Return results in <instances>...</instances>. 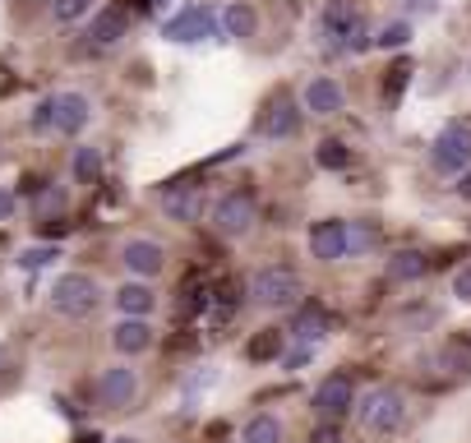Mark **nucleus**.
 I'll return each mask as SVG.
<instances>
[{"mask_svg":"<svg viewBox=\"0 0 471 443\" xmlns=\"http://www.w3.org/2000/svg\"><path fill=\"white\" fill-rule=\"evenodd\" d=\"M430 162H435V171H444V176L466 171V167H471V129H466V125H448V129L435 139V148H430Z\"/></svg>","mask_w":471,"mask_h":443,"instance_id":"9d476101","label":"nucleus"},{"mask_svg":"<svg viewBox=\"0 0 471 443\" xmlns=\"http://www.w3.org/2000/svg\"><path fill=\"white\" fill-rule=\"evenodd\" d=\"M292 337H296L301 346H319V342L328 337V314H323L319 305H301L296 319H292Z\"/></svg>","mask_w":471,"mask_h":443,"instance_id":"a211bd4d","label":"nucleus"},{"mask_svg":"<svg viewBox=\"0 0 471 443\" xmlns=\"http://www.w3.org/2000/svg\"><path fill=\"white\" fill-rule=\"evenodd\" d=\"M56 24H79L84 15H93V0H51Z\"/></svg>","mask_w":471,"mask_h":443,"instance_id":"a878e982","label":"nucleus"},{"mask_svg":"<svg viewBox=\"0 0 471 443\" xmlns=\"http://www.w3.org/2000/svg\"><path fill=\"white\" fill-rule=\"evenodd\" d=\"M407 79H412V65L407 60H397L393 69H388V84H384V93H388V102L402 93V88H407Z\"/></svg>","mask_w":471,"mask_h":443,"instance_id":"c85d7f7f","label":"nucleus"},{"mask_svg":"<svg viewBox=\"0 0 471 443\" xmlns=\"http://www.w3.org/2000/svg\"><path fill=\"white\" fill-rule=\"evenodd\" d=\"M51 259H60V250H56V245H33V250H19V268H28V273L46 268Z\"/></svg>","mask_w":471,"mask_h":443,"instance_id":"bb28decb","label":"nucleus"},{"mask_svg":"<svg viewBox=\"0 0 471 443\" xmlns=\"http://www.w3.org/2000/svg\"><path fill=\"white\" fill-rule=\"evenodd\" d=\"M139 15H144V0H139V5H107V10H97L93 28H88L93 46H116L120 37H129V24Z\"/></svg>","mask_w":471,"mask_h":443,"instance_id":"9b49d317","label":"nucleus"},{"mask_svg":"<svg viewBox=\"0 0 471 443\" xmlns=\"http://www.w3.org/2000/svg\"><path fill=\"white\" fill-rule=\"evenodd\" d=\"M305 111H314V116L343 111V84H333V79H310V84H305Z\"/></svg>","mask_w":471,"mask_h":443,"instance_id":"aec40b11","label":"nucleus"},{"mask_svg":"<svg viewBox=\"0 0 471 443\" xmlns=\"http://www.w3.org/2000/svg\"><path fill=\"white\" fill-rule=\"evenodd\" d=\"M65 208V194L51 185V190H37V217H51V212H60Z\"/></svg>","mask_w":471,"mask_h":443,"instance_id":"2f4dec72","label":"nucleus"},{"mask_svg":"<svg viewBox=\"0 0 471 443\" xmlns=\"http://www.w3.org/2000/svg\"><path fill=\"white\" fill-rule=\"evenodd\" d=\"M97 301H102V286L88 273H60L51 286V310L65 319H88L97 310Z\"/></svg>","mask_w":471,"mask_h":443,"instance_id":"f03ea898","label":"nucleus"},{"mask_svg":"<svg viewBox=\"0 0 471 443\" xmlns=\"http://www.w3.org/2000/svg\"><path fill=\"white\" fill-rule=\"evenodd\" d=\"M97 176H102V153L93 143H79L75 148V180L79 185H97Z\"/></svg>","mask_w":471,"mask_h":443,"instance_id":"b1692460","label":"nucleus"},{"mask_svg":"<svg viewBox=\"0 0 471 443\" xmlns=\"http://www.w3.org/2000/svg\"><path fill=\"white\" fill-rule=\"evenodd\" d=\"M425 268H430V259L421 250H397L388 259V277L393 282H416V277H425Z\"/></svg>","mask_w":471,"mask_h":443,"instance_id":"412c9836","label":"nucleus"},{"mask_svg":"<svg viewBox=\"0 0 471 443\" xmlns=\"http://www.w3.org/2000/svg\"><path fill=\"white\" fill-rule=\"evenodd\" d=\"M88 120H93V102L84 93H51L33 116L42 134H79Z\"/></svg>","mask_w":471,"mask_h":443,"instance_id":"f257e3e1","label":"nucleus"},{"mask_svg":"<svg viewBox=\"0 0 471 443\" xmlns=\"http://www.w3.org/2000/svg\"><path fill=\"white\" fill-rule=\"evenodd\" d=\"M111 346H116L120 355H144V351L153 346V328H148V319L125 314V319L111 328Z\"/></svg>","mask_w":471,"mask_h":443,"instance_id":"dca6fc26","label":"nucleus"},{"mask_svg":"<svg viewBox=\"0 0 471 443\" xmlns=\"http://www.w3.org/2000/svg\"><path fill=\"white\" fill-rule=\"evenodd\" d=\"M254 222H259V203L245 190H231L213 203V232L218 236H250Z\"/></svg>","mask_w":471,"mask_h":443,"instance_id":"0eeeda50","label":"nucleus"},{"mask_svg":"<svg viewBox=\"0 0 471 443\" xmlns=\"http://www.w3.org/2000/svg\"><path fill=\"white\" fill-rule=\"evenodd\" d=\"M402 416H407V397H402L397 388H370L361 402H356V420L365 434H393L402 425Z\"/></svg>","mask_w":471,"mask_h":443,"instance_id":"20e7f679","label":"nucleus"},{"mask_svg":"<svg viewBox=\"0 0 471 443\" xmlns=\"http://www.w3.org/2000/svg\"><path fill=\"white\" fill-rule=\"evenodd\" d=\"M241 443H282V420L278 416H250L241 429Z\"/></svg>","mask_w":471,"mask_h":443,"instance_id":"5701e85b","label":"nucleus"},{"mask_svg":"<svg viewBox=\"0 0 471 443\" xmlns=\"http://www.w3.org/2000/svg\"><path fill=\"white\" fill-rule=\"evenodd\" d=\"M453 295H457V301H466V305H471V263H466L457 277H453Z\"/></svg>","mask_w":471,"mask_h":443,"instance_id":"72a5a7b5","label":"nucleus"},{"mask_svg":"<svg viewBox=\"0 0 471 443\" xmlns=\"http://www.w3.org/2000/svg\"><path fill=\"white\" fill-rule=\"evenodd\" d=\"M314 162H319L323 171H343V167L352 162V153H347V148H343L338 139H323V143H319V153H314Z\"/></svg>","mask_w":471,"mask_h":443,"instance_id":"393cba45","label":"nucleus"},{"mask_svg":"<svg viewBox=\"0 0 471 443\" xmlns=\"http://www.w3.org/2000/svg\"><path fill=\"white\" fill-rule=\"evenodd\" d=\"M457 190H462V194L471 199V176H462V185H457Z\"/></svg>","mask_w":471,"mask_h":443,"instance_id":"58836bf2","label":"nucleus"},{"mask_svg":"<svg viewBox=\"0 0 471 443\" xmlns=\"http://www.w3.org/2000/svg\"><path fill=\"white\" fill-rule=\"evenodd\" d=\"M374 42H379L384 51H388V46H407V42H412V28H407V24H388Z\"/></svg>","mask_w":471,"mask_h":443,"instance_id":"7c9ffc66","label":"nucleus"},{"mask_svg":"<svg viewBox=\"0 0 471 443\" xmlns=\"http://www.w3.org/2000/svg\"><path fill=\"white\" fill-rule=\"evenodd\" d=\"M162 208H167L171 222H199V217H204V190L176 180V185L162 190Z\"/></svg>","mask_w":471,"mask_h":443,"instance_id":"4468645a","label":"nucleus"},{"mask_svg":"<svg viewBox=\"0 0 471 443\" xmlns=\"http://www.w3.org/2000/svg\"><path fill=\"white\" fill-rule=\"evenodd\" d=\"M356 384H352V375H328L319 388H314V397H310V407H314V416L319 420H347L352 411H356Z\"/></svg>","mask_w":471,"mask_h":443,"instance_id":"423d86ee","label":"nucleus"},{"mask_svg":"<svg viewBox=\"0 0 471 443\" xmlns=\"http://www.w3.org/2000/svg\"><path fill=\"white\" fill-rule=\"evenodd\" d=\"M296 129H301V111H296L292 98L268 102V111H263V120H259V134H263V139H292Z\"/></svg>","mask_w":471,"mask_h":443,"instance_id":"2eb2a0df","label":"nucleus"},{"mask_svg":"<svg viewBox=\"0 0 471 443\" xmlns=\"http://www.w3.org/2000/svg\"><path fill=\"white\" fill-rule=\"evenodd\" d=\"M218 28H222V15H218L213 5H185L180 15H171V19L162 24V37L189 46V42H209Z\"/></svg>","mask_w":471,"mask_h":443,"instance_id":"6e6552de","label":"nucleus"},{"mask_svg":"<svg viewBox=\"0 0 471 443\" xmlns=\"http://www.w3.org/2000/svg\"><path fill=\"white\" fill-rule=\"evenodd\" d=\"M319 28H323V37L338 51H365L370 46L365 19H361V10L352 5V0H328L323 15H319Z\"/></svg>","mask_w":471,"mask_h":443,"instance_id":"7ed1b4c3","label":"nucleus"},{"mask_svg":"<svg viewBox=\"0 0 471 443\" xmlns=\"http://www.w3.org/2000/svg\"><path fill=\"white\" fill-rule=\"evenodd\" d=\"M10 369H15V355H10V346H0V379H5Z\"/></svg>","mask_w":471,"mask_h":443,"instance_id":"e433bc0d","label":"nucleus"},{"mask_svg":"<svg viewBox=\"0 0 471 443\" xmlns=\"http://www.w3.org/2000/svg\"><path fill=\"white\" fill-rule=\"evenodd\" d=\"M254 28H259V15H254L250 0H231V5L222 10V37L245 42V37H254Z\"/></svg>","mask_w":471,"mask_h":443,"instance_id":"6ab92c4d","label":"nucleus"},{"mask_svg":"<svg viewBox=\"0 0 471 443\" xmlns=\"http://www.w3.org/2000/svg\"><path fill=\"white\" fill-rule=\"evenodd\" d=\"M93 393H97V402H102L107 411H129L134 402H139V369H129V365L102 369L97 384H93Z\"/></svg>","mask_w":471,"mask_h":443,"instance_id":"1a4fd4ad","label":"nucleus"},{"mask_svg":"<svg viewBox=\"0 0 471 443\" xmlns=\"http://www.w3.org/2000/svg\"><path fill=\"white\" fill-rule=\"evenodd\" d=\"M120 263H125L134 277H158V273L167 268V250H162L158 241L134 236V241H125V250H120Z\"/></svg>","mask_w":471,"mask_h":443,"instance_id":"f8f14e48","label":"nucleus"},{"mask_svg":"<svg viewBox=\"0 0 471 443\" xmlns=\"http://www.w3.org/2000/svg\"><path fill=\"white\" fill-rule=\"evenodd\" d=\"M444 365H453L457 375H471V346H462V342L444 346Z\"/></svg>","mask_w":471,"mask_h":443,"instance_id":"c756f323","label":"nucleus"},{"mask_svg":"<svg viewBox=\"0 0 471 443\" xmlns=\"http://www.w3.org/2000/svg\"><path fill=\"white\" fill-rule=\"evenodd\" d=\"M107 443H144V438H134V434H116V438H107Z\"/></svg>","mask_w":471,"mask_h":443,"instance_id":"4c0bfd02","label":"nucleus"},{"mask_svg":"<svg viewBox=\"0 0 471 443\" xmlns=\"http://www.w3.org/2000/svg\"><path fill=\"white\" fill-rule=\"evenodd\" d=\"M310 254L319 263L347 259V222H314L310 227Z\"/></svg>","mask_w":471,"mask_h":443,"instance_id":"ddd939ff","label":"nucleus"},{"mask_svg":"<svg viewBox=\"0 0 471 443\" xmlns=\"http://www.w3.org/2000/svg\"><path fill=\"white\" fill-rule=\"evenodd\" d=\"M250 295L259 305H268V310H287V305H296L301 301V277L292 273V268H259L254 277H250Z\"/></svg>","mask_w":471,"mask_h":443,"instance_id":"39448f33","label":"nucleus"},{"mask_svg":"<svg viewBox=\"0 0 471 443\" xmlns=\"http://www.w3.org/2000/svg\"><path fill=\"white\" fill-rule=\"evenodd\" d=\"M374 245V227H365V222H352L347 227V254H365Z\"/></svg>","mask_w":471,"mask_h":443,"instance_id":"cd10ccee","label":"nucleus"},{"mask_svg":"<svg viewBox=\"0 0 471 443\" xmlns=\"http://www.w3.org/2000/svg\"><path fill=\"white\" fill-rule=\"evenodd\" d=\"M10 212H15V194L0 190V222H10Z\"/></svg>","mask_w":471,"mask_h":443,"instance_id":"c9c22d12","label":"nucleus"},{"mask_svg":"<svg viewBox=\"0 0 471 443\" xmlns=\"http://www.w3.org/2000/svg\"><path fill=\"white\" fill-rule=\"evenodd\" d=\"M287 351V333H278V328H263V333H254L250 337V346H245V355L254 360V365H263V360H278Z\"/></svg>","mask_w":471,"mask_h":443,"instance_id":"4be33fe9","label":"nucleus"},{"mask_svg":"<svg viewBox=\"0 0 471 443\" xmlns=\"http://www.w3.org/2000/svg\"><path fill=\"white\" fill-rule=\"evenodd\" d=\"M310 443H343V429H338V420H319V429L310 434Z\"/></svg>","mask_w":471,"mask_h":443,"instance_id":"473e14b6","label":"nucleus"},{"mask_svg":"<svg viewBox=\"0 0 471 443\" xmlns=\"http://www.w3.org/2000/svg\"><path fill=\"white\" fill-rule=\"evenodd\" d=\"M116 310H120V314H134V319H148V314L158 310V291L144 286V282H125V286L116 291Z\"/></svg>","mask_w":471,"mask_h":443,"instance_id":"f3484780","label":"nucleus"},{"mask_svg":"<svg viewBox=\"0 0 471 443\" xmlns=\"http://www.w3.org/2000/svg\"><path fill=\"white\" fill-rule=\"evenodd\" d=\"M310 355H314V346H296V351L287 355V369H301V365H305Z\"/></svg>","mask_w":471,"mask_h":443,"instance_id":"f704fd0d","label":"nucleus"}]
</instances>
